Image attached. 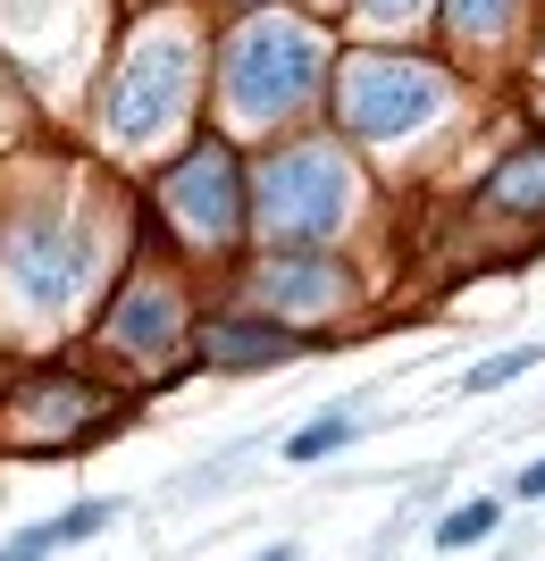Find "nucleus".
Instances as JSON below:
<instances>
[{"mask_svg":"<svg viewBox=\"0 0 545 561\" xmlns=\"http://www.w3.org/2000/svg\"><path fill=\"white\" fill-rule=\"evenodd\" d=\"M521 369H537V344H521V352H496V360H478V369L462 377V386H470V394H496V386H512Z\"/></svg>","mask_w":545,"mask_h":561,"instance_id":"15","label":"nucleus"},{"mask_svg":"<svg viewBox=\"0 0 545 561\" xmlns=\"http://www.w3.org/2000/svg\"><path fill=\"white\" fill-rule=\"evenodd\" d=\"M353 285H344V268L336 260H303V252H277L252 277V302H269V310H328V302H344Z\"/></svg>","mask_w":545,"mask_h":561,"instance_id":"8","label":"nucleus"},{"mask_svg":"<svg viewBox=\"0 0 545 561\" xmlns=\"http://www.w3.org/2000/svg\"><path fill=\"white\" fill-rule=\"evenodd\" d=\"M294 352H303L294 328H243V319H227V328L202 335V360H211V369H269V360H294Z\"/></svg>","mask_w":545,"mask_h":561,"instance_id":"10","label":"nucleus"},{"mask_svg":"<svg viewBox=\"0 0 545 561\" xmlns=\"http://www.w3.org/2000/svg\"><path fill=\"white\" fill-rule=\"evenodd\" d=\"M0 268H9V294H18L25 310H59L84 285V268H93V243L68 227H50V218H25V227H9V243H0Z\"/></svg>","mask_w":545,"mask_h":561,"instance_id":"6","label":"nucleus"},{"mask_svg":"<svg viewBox=\"0 0 545 561\" xmlns=\"http://www.w3.org/2000/svg\"><path fill=\"white\" fill-rule=\"evenodd\" d=\"M353 436H361V411H319L310 427L285 436V461H328V453H344Z\"/></svg>","mask_w":545,"mask_h":561,"instance_id":"12","label":"nucleus"},{"mask_svg":"<svg viewBox=\"0 0 545 561\" xmlns=\"http://www.w3.org/2000/svg\"><path fill=\"white\" fill-rule=\"evenodd\" d=\"M487 202H496V210H521V218H537V210H545V142L512 151V160L487 176Z\"/></svg>","mask_w":545,"mask_h":561,"instance_id":"11","label":"nucleus"},{"mask_svg":"<svg viewBox=\"0 0 545 561\" xmlns=\"http://www.w3.org/2000/svg\"><path fill=\"white\" fill-rule=\"evenodd\" d=\"M496 519H503V503H487V494H478V503H462V512H445V528H436V545H445V553H462V545L496 537Z\"/></svg>","mask_w":545,"mask_h":561,"instance_id":"13","label":"nucleus"},{"mask_svg":"<svg viewBox=\"0 0 545 561\" xmlns=\"http://www.w3.org/2000/svg\"><path fill=\"white\" fill-rule=\"evenodd\" d=\"M261 561H303V553H294V545H269V553Z\"/></svg>","mask_w":545,"mask_h":561,"instance_id":"18","label":"nucleus"},{"mask_svg":"<svg viewBox=\"0 0 545 561\" xmlns=\"http://www.w3.org/2000/svg\"><path fill=\"white\" fill-rule=\"evenodd\" d=\"M353 210V168L336 160L328 142H294L277 160L261 168V185H252V227L269 234V252H310V243H328Z\"/></svg>","mask_w":545,"mask_h":561,"instance_id":"1","label":"nucleus"},{"mask_svg":"<svg viewBox=\"0 0 545 561\" xmlns=\"http://www.w3.org/2000/svg\"><path fill=\"white\" fill-rule=\"evenodd\" d=\"M93 411H101V402H93V386H84L76 369H43V377H25L18 394H9V427L34 436V445H50V436H84Z\"/></svg>","mask_w":545,"mask_h":561,"instance_id":"7","label":"nucleus"},{"mask_svg":"<svg viewBox=\"0 0 545 561\" xmlns=\"http://www.w3.org/2000/svg\"><path fill=\"white\" fill-rule=\"evenodd\" d=\"M319 68H328V50L303 18H252L227 43V101H236L243 126H269V117L303 110L319 93Z\"/></svg>","mask_w":545,"mask_h":561,"instance_id":"2","label":"nucleus"},{"mask_svg":"<svg viewBox=\"0 0 545 561\" xmlns=\"http://www.w3.org/2000/svg\"><path fill=\"white\" fill-rule=\"evenodd\" d=\"M436 101H445V76L420 68V59L353 50V59L336 68V117H344L361 142H395V135H411L420 117H436Z\"/></svg>","mask_w":545,"mask_h":561,"instance_id":"3","label":"nucleus"},{"mask_svg":"<svg viewBox=\"0 0 545 561\" xmlns=\"http://www.w3.org/2000/svg\"><path fill=\"white\" fill-rule=\"evenodd\" d=\"M512 9H521V0H453L445 18H453V34H470V43H496L503 25H512Z\"/></svg>","mask_w":545,"mask_h":561,"instance_id":"14","label":"nucleus"},{"mask_svg":"<svg viewBox=\"0 0 545 561\" xmlns=\"http://www.w3.org/2000/svg\"><path fill=\"white\" fill-rule=\"evenodd\" d=\"M193 93V43L185 34H151V43L126 50L118 84H110V135L118 142H151L177 126V110H185Z\"/></svg>","mask_w":545,"mask_h":561,"instance_id":"4","label":"nucleus"},{"mask_svg":"<svg viewBox=\"0 0 545 561\" xmlns=\"http://www.w3.org/2000/svg\"><path fill=\"white\" fill-rule=\"evenodd\" d=\"M428 0H361V18L370 25H404V18H420Z\"/></svg>","mask_w":545,"mask_h":561,"instance_id":"16","label":"nucleus"},{"mask_svg":"<svg viewBox=\"0 0 545 561\" xmlns=\"http://www.w3.org/2000/svg\"><path fill=\"white\" fill-rule=\"evenodd\" d=\"M110 344H126V352H168V344H177V285L143 277L135 294L118 302V319H110Z\"/></svg>","mask_w":545,"mask_h":561,"instance_id":"9","label":"nucleus"},{"mask_svg":"<svg viewBox=\"0 0 545 561\" xmlns=\"http://www.w3.org/2000/svg\"><path fill=\"white\" fill-rule=\"evenodd\" d=\"M160 210L177 218L185 243H227L243 218V185H236V160H227V142H202L185 160L160 176Z\"/></svg>","mask_w":545,"mask_h":561,"instance_id":"5","label":"nucleus"},{"mask_svg":"<svg viewBox=\"0 0 545 561\" xmlns=\"http://www.w3.org/2000/svg\"><path fill=\"white\" fill-rule=\"evenodd\" d=\"M521 494H545V461H529V469H521Z\"/></svg>","mask_w":545,"mask_h":561,"instance_id":"17","label":"nucleus"}]
</instances>
